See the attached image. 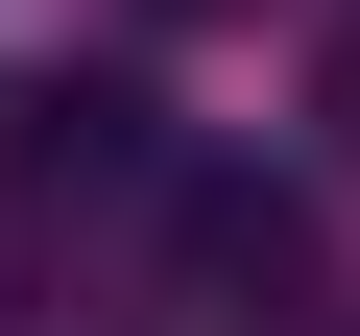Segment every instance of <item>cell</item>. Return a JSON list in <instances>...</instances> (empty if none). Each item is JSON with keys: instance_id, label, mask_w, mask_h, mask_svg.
I'll use <instances>...</instances> for the list:
<instances>
[{"instance_id": "cell-1", "label": "cell", "mask_w": 360, "mask_h": 336, "mask_svg": "<svg viewBox=\"0 0 360 336\" xmlns=\"http://www.w3.org/2000/svg\"><path fill=\"white\" fill-rule=\"evenodd\" d=\"M0 193H144V96L120 72H0Z\"/></svg>"}, {"instance_id": "cell-2", "label": "cell", "mask_w": 360, "mask_h": 336, "mask_svg": "<svg viewBox=\"0 0 360 336\" xmlns=\"http://www.w3.org/2000/svg\"><path fill=\"white\" fill-rule=\"evenodd\" d=\"M193 264H217L240 336H312V217H288V193H193Z\"/></svg>"}, {"instance_id": "cell-3", "label": "cell", "mask_w": 360, "mask_h": 336, "mask_svg": "<svg viewBox=\"0 0 360 336\" xmlns=\"http://www.w3.org/2000/svg\"><path fill=\"white\" fill-rule=\"evenodd\" d=\"M336 168H360V25H336Z\"/></svg>"}]
</instances>
